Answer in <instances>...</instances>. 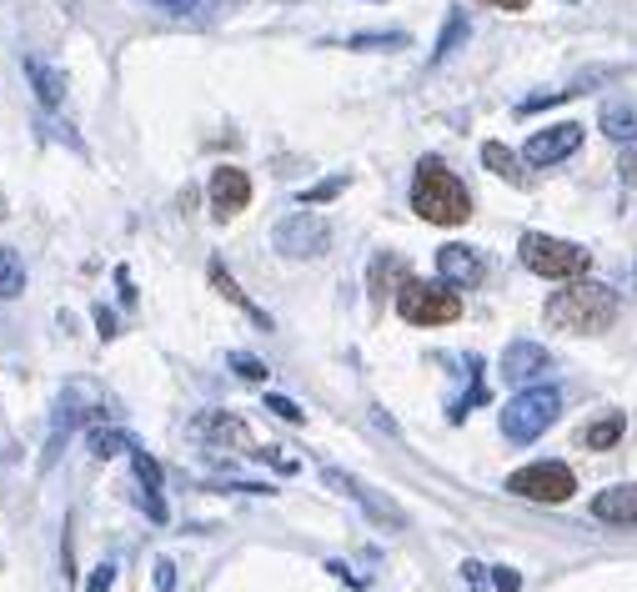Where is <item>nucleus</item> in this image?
<instances>
[{"label": "nucleus", "instance_id": "nucleus-23", "mask_svg": "<svg viewBox=\"0 0 637 592\" xmlns=\"http://www.w3.org/2000/svg\"><path fill=\"white\" fill-rule=\"evenodd\" d=\"M462 36H467V16H452V26L442 31V41H437V56H432V61H447V56L462 46Z\"/></svg>", "mask_w": 637, "mask_h": 592}, {"label": "nucleus", "instance_id": "nucleus-34", "mask_svg": "<svg viewBox=\"0 0 637 592\" xmlns=\"http://www.w3.org/2000/svg\"><path fill=\"white\" fill-rule=\"evenodd\" d=\"M327 572H332V577H342V582H352V587H362V577H357L347 562H327Z\"/></svg>", "mask_w": 637, "mask_h": 592}, {"label": "nucleus", "instance_id": "nucleus-13", "mask_svg": "<svg viewBox=\"0 0 637 592\" xmlns=\"http://www.w3.org/2000/svg\"><path fill=\"white\" fill-rule=\"evenodd\" d=\"M592 517L597 522H612V527H637V482H622V487L597 492Z\"/></svg>", "mask_w": 637, "mask_h": 592}, {"label": "nucleus", "instance_id": "nucleus-37", "mask_svg": "<svg viewBox=\"0 0 637 592\" xmlns=\"http://www.w3.org/2000/svg\"><path fill=\"white\" fill-rule=\"evenodd\" d=\"M0 216H11V211H6V196H0Z\"/></svg>", "mask_w": 637, "mask_h": 592}, {"label": "nucleus", "instance_id": "nucleus-5", "mask_svg": "<svg viewBox=\"0 0 637 592\" xmlns=\"http://www.w3.org/2000/svg\"><path fill=\"white\" fill-rule=\"evenodd\" d=\"M517 256H522L527 271L552 276V281H572V276H582V271L592 266V256H587L582 246L557 241V236H547V231H527V236L517 241Z\"/></svg>", "mask_w": 637, "mask_h": 592}, {"label": "nucleus", "instance_id": "nucleus-7", "mask_svg": "<svg viewBox=\"0 0 637 592\" xmlns=\"http://www.w3.org/2000/svg\"><path fill=\"white\" fill-rule=\"evenodd\" d=\"M507 492L512 497H527V502H567L577 492V477L562 462H532V467H522V472L507 477Z\"/></svg>", "mask_w": 637, "mask_h": 592}, {"label": "nucleus", "instance_id": "nucleus-16", "mask_svg": "<svg viewBox=\"0 0 637 592\" xmlns=\"http://www.w3.org/2000/svg\"><path fill=\"white\" fill-rule=\"evenodd\" d=\"M196 437H211V442H231V447H251V432L241 417H226V412H206L196 417Z\"/></svg>", "mask_w": 637, "mask_h": 592}, {"label": "nucleus", "instance_id": "nucleus-29", "mask_svg": "<svg viewBox=\"0 0 637 592\" xmlns=\"http://www.w3.org/2000/svg\"><path fill=\"white\" fill-rule=\"evenodd\" d=\"M151 577H156V587H161V592H171V587H176V562H171V557H161V562L151 567Z\"/></svg>", "mask_w": 637, "mask_h": 592}, {"label": "nucleus", "instance_id": "nucleus-19", "mask_svg": "<svg viewBox=\"0 0 637 592\" xmlns=\"http://www.w3.org/2000/svg\"><path fill=\"white\" fill-rule=\"evenodd\" d=\"M622 432H627L622 412H607V417H597V422L582 432V442H587L592 452H607V447H617V442H622Z\"/></svg>", "mask_w": 637, "mask_h": 592}, {"label": "nucleus", "instance_id": "nucleus-1", "mask_svg": "<svg viewBox=\"0 0 637 592\" xmlns=\"http://www.w3.org/2000/svg\"><path fill=\"white\" fill-rule=\"evenodd\" d=\"M612 317H617V296L607 286H597V281H572L547 302V322L557 332H577V337L607 332Z\"/></svg>", "mask_w": 637, "mask_h": 592}, {"label": "nucleus", "instance_id": "nucleus-25", "mask_svg": "<svg viewBox=\"0 0 637 592\" xmlns=\"http://www.w3.org/2000/svg\"><path fill=\"white\" fill-rule=\"evenodd\" d=\"M266 412H276L281 422H306V412H301V407H296L291 397H276V392L266 397Z\"/></svg>", "mask_w": 637, "mask_h": 592}, {"label": "nucleus", "instance_id": "nucleus-27", "mask_svg": "<svg viewBox=\"0 0 637 592\" xmlns=\"http://www.w3.org/2000/svg\"><path fill=\"white\" fill-rule=\"evenodd\" d=\"M116 572H121L116 562H101V567L91 572V582H86V592H111V587H116Z\"/></svg>", "mask_w": 637, "mask_h": 592}, {"label": "nucleus", "instance_id": "nucleus-8", "mask_svg": "<svg viewBox=\"0 0 637 592\" xmlns=\"http://www.w3.org/2000/svg\"><path fill=\"white\" fill-rule=\"evenodd\" d=\"M322 482L327 487H337V492H347L377 527H407V512L387 497V492H377V487H367L362 477H352V472H342V467H322Z\"/></svg>", "mask_w": 637, "mask_h": 592}, {"label": "nucleus", "instance_id": "nucleus-33", "mask_svg": "<svg viewBox=\"0 0 637 592\" xmlns=\"http://www.w3.org/2000/svg\"><path fill=\"white\" fill-rule=\"evenodd\" d=\"M96 327H101V342H106V337H116V317H111L106 307H96Z\"/></svg>", "mask_w": 637, "mask_h": 592}, {"label": "nucleus", "instance_id": "nucleus-18", "mask_svg": "<svg viewBox=\"0 0 637 592\" xmlns=\"http://www.w3.org/2000/svg\"><path fill=\"white\" fill-rule=\"evenodd\" d=\"M21 291H26V261H21L16 246H0V296L16 302Z\"/></svg>", "mask_w": 637, "mask_h": 592}, {"label": "nucleus", "instance_id": "nucleus-22", "mask_svg": "<svg viewBox=\"0 0 637 592\" xmlns=\"http://www.w3.org/2000/svg\"><path fill=\"white\" fill-rule=\"evenodd\" d=\"M131 467H136L141 487H161V462H156L146 447H136V452H131Z\"/></svg>", "mask_w": 637, "mask_h": 592}, {"label": "nucleus", "instance_id": "nucleus-20", "mask_svg": "<svg viewBox=\"0 0 637 592\" xmlns=\"http://www.w3.org/2000/svg\"><path fill=\"white\" fill-rule=\"evenodd\" d=\"M482 166H487V171H497V176H502V181H512V186L522 181V161H517L502 141H487V146H482Z\"/></svg>", "mask_w": 637, "mask_h": 592}, {"label": "nucleus", "instance_id": "nucleus-9", "mask_svg": "<svg viewBox=\"0 0 637 592\" xmlns=\"http://www.w3.org/2000/svg\"><path fill=\"white\" fill-rule=\"evenodd\" d=\"M577 146H582V126H577V121H552V126H542V131L527 136L522 161H527V166H557V161H567Z\"/></svg>", "mask_w": 637, "mask_h": 592}, {"label": "nucleus", "instance_id": "nucleus-36", "mask_svg": "<svg viewBox=\"0 0 637 592\" xmlns=\"http://www.w3.org/2000/svg\"><path fill=\"white\" fill-rule=\"evenodd\" d=\"M487 6H497V11H527L532 0H487Z\"/></svg>", "mask_w": 637, "mask_h": 592}, {"label": "nucleus", "instance_id": "nucleus-32", "mask_svg": "<svg viewBox=\"0 0 637 592\" xmlns=\"http://www.w3.org/2000/svg\"><path fill=\"white\" fill-rule=\"evenodd\" d=\"M617 171H622V181H627V186H637V146H632V151H622Z\"/></svg>", "mask_w": 637, "mask_h": 592}, {"label": "nucleus", "instance_id": "nucleus-17", "mask_svg": "<svg viewBox=\"0 0 637 592\" xmlns=\"http://www.w3.org/2000/svg\"><path fill=\"white\" fill-rule=\"evenodd\" d=\"M211 286H216V291L226 296V302H231V307H241V312H246V317H251L256 327H266V332H271V317H266L261 307H251V302H246V291H241V286L231 281V271H226L221 261H211Z\"/></svg>", "mask_w": 637, "mask_h": 592}, {"label": "nucleus", "instance_id": "nucleus-3", "mask_svg": "<svg viewBox=\"0 0 637 592\" xmlns=\"http://www.w3.org/2000/svg\"><path fill=\"white\" fill-rule=\"evenodd\" d=\"M562 412V392L557 387H522L507 407H502V437L507 442H537Z\"/></svg>", "mask_w": 637, "mask_h": 592}, {"label": "nucleus", "instance_id": "nucleus-21", "mask_svg": "<svg viewBox=\"0 0 637 592\" xmlns=\"http://www.w3.org/2000/svg\"><path fill=\"white\" fill-rule=\"evenodd\" d=\"M91 452L96 457H116V452H136V442L126 432H116V427H96L91 432Z\"/></svg>", "mask_w": 637, "mask_h": 592}, {"label": "nucleus", "instance_id": "nucleus-15", "mask_svg": "<svg viewBox=\"0 0 637 592\" xmlns=\"http://www.w3.org/2000/svg\"><path fill=\"white\" fill-rule=\"evenodd\" d=\"M597 126L612 136V141H637V101L622 96V101H607L597 111Z\"/></svg>", "mask_w": 637, "mask_h": 592}, {"label": "nucleus", "instance_id": "nucleus-4", "mask_svg": "<svg viewBox=\"0 0 637 592\" xmlns=\"http://www.w3.org/2000/svg\"><path fill=\"white\" fill-rule=\"evenodd\" d=\"M397 312L412 327H447L462 317V296L447 281H402L397 286Z\"/></svg>", "mask_w": 637, "mask_h": 592}, {"label": "nucleus", "instance_id": "nucleus-2", "mask_svg": "<svg viewBox=\"0 0 637 592\" xmlns=\"http://www.w3.org/2000/svg\"><path fill=\"white\" fill-rule=\"evenodd\" d=\"M412 211L432 226H462L472 216V196L437 156H427L417 166V181H412Z\"/></svg>", "mask_w": 637, "mask_h": 592}, {"label": "nucleus", "instance_id": "nucleus-28", "mask_svg": "<svg viewBox=\"0 0 637 592\" xmlns=\"http://www.w3.org/2000/svg\"><path fill=\"white\" fill-rule=\"evenodd\" d=\"M342 186H347V181H342V176H337V181H322V186H311V191H306V196H301V201H306V206H316V201H332V196H337V191H342Z\"/></svg>", "mask_w": 637, "mask_h": 592}, {"label": "nucleus", "instance_id": "nucleus-14", "mask_svg": "<svg viewBox=\"0 0 637 592\" xmlns=\"http://www.w3.org/2000/svg\"><path fill=\"white\" fill-rule=\"evenodd\" d=\"M26 81H31V91H36V101H41L46 111H56V106L66 101V76L51 71V66L36 61V56H26Z\"/></svg>", "mask_w": 637, "mask_h": 592}, {"label": "nucleus", "instance_id": "nucleus-31", "mask_svg": "<svg viewBox=\"0 0 637 592\" xmlns=\"http://www.w3.org/2000/svg\"><path fill=\"white\" fill-rule=\"evenodd\" d=\"M492 582H497V592H517L522 587V577L512 567H492Z\"/></svg>", "mask_w": 637, "mask_h": 592}, {"label": "nucleus", "instance_id": "nucleus-11", "mask_svg": "<svg viewBox=\"0 0 637 592\" xmlns=\"http://www.w3.org/2000/svg\"><path fill=\"white\" fill-rule=\"evenodd\" d=\"M246 201H251V176L246 171H236V166L211 171V211L221 221H231L236 211H246Z\"/></svg>", "mask_w": 637, "mask_h": 592}, {"label": "nucleus", "instance_id": "nucleus-30", "mask_svg": "<svg viewBox=\"0 0 637 592\" xmlns=\"http://www.w3.org/2000/svg\"><path fill=\"white\" fill-rule=\"evenodd\" d=\"M352 46L357 51H367V46H407V36H397V31L392 36H352Z\"/></svg>", "mask_w": 637, "mask_h": 592}, {"label": "nucleus", "instance_id": "nucleus-35", "mask_svg": "<svg viewBox=\"0 0 637 592\" xmlns=\"http://www.w3.org/2000/svg\"><path fill=\"white\" fill-rule=\"evenodd\" d=\"M462 572H467V582H472V587H482V582H487V567H482V562H462Z\"/></svg>", "mask_w": 637, "mask_h": 592}, {"label": "nucleus", "instance_id": "nucleus-12", "mask_svg": "<svg viewBox=\"0 0 637 592\" xmlns=\"http://www.w3.org/2000/svg\"><path fill=\"white\" fill-rule=\"evenodd\" d=\"M552 367V357H547V347H537V342H512L507 352H502V377L512 382V387H527L532 377H542Z\"/></svg>", "mask_w": 637, "mask_h": 592}, {"label": "nucleus", "instance_id": "nucleus-6", "mask_svg": "<svg viewBox=\"0 0 637 592\" xmlns=\"http://www.w3.org/2000/svg\"><path fill=\"white\" fill-rule=\"evenodd\" d=\"M271 241H276V251H281V256L306 261V256H322V251L332 246V226H327L322 216H316V211H291L286 221H276Z\"/></svg>", "mask_w": 637, "mask_h": 592}, {"label": "nucleus", "instance_id": "nucleus-24", "mask_svg": "<svg viewBox=\"0 0 637 592\" xmlns=\"http://www.w3.org/2000/svg\"><path fill=\"white\" fill-rule=\"evenodd\" d=\"M226 362H231V372H236V377H246V382H266V377H271V372H266V362H256V357H246V352H231Z\"/></svg>", "mask_w": 637, "mask_h": 592}, {"label": "nucleus", "instance_id": "nucleus-10", "mask_svg": "<svg viewBox=\"0 0 637 592\" xmlns=\"http://www.w3.org/2000/svg\"><path fill=\"white\" fill-rule=\"evenodd\" d=\"M437 276L447 281V286H482V276H487V261H482V251L477 246H462V241H452V246H442L437 251Z\"/></svg>", "mask_w": 637, "mask_h": 592}, {"label": "nucleus", "instance_id": "nucleus-26", "mask_svg": "<svg viewBox=\"0 0 637 592\" xmlns=\"http://www.w3.org/2000/svg\"><path fill=\"white\" fill-rule=\"evenodd\" d=\"M141 512H146L151 522H166V517H171L166 502H161V487H141Z\"/></svg>", "mask_w": 637, "mask_h": 592}]
</instances>
